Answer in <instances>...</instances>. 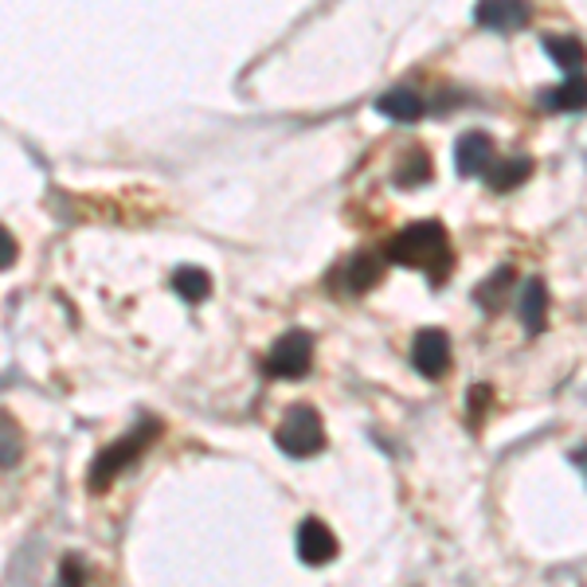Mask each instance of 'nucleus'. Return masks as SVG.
Instances as JSON below:
<instances>
[{"instance_id": "obj_5", "label": "nucleus", "mask_w": 587, "mask_h": 587, "mask_svg": "<svg viewBox=\"0 0 587 587\" xmlns=\"http://www.w3.org/2000/svg\"><path fill=\"white\" fill-rule=\"evenodd\" d=\"M411 364L420 368L427 380H443L450 368V337L443 329H420L415 345H411Z\"/></svg>"}, {"instance_id": "obj_4", "label": "nucleus", "mask_w": 587, "mask_h": 587, "mask_svg": "<svg viewBox=\"0 0 587 587\" xmlns=\"http://www.w3.org/2000/svg\"><path fill=\"white\" fill-rule=\"evenodd\" d=\"M309 364H314V341H309V333L290 329L271 345L262 368H267V376H279V380H298L309 373Z\"/></svg>"}, {"instance_id": "obj_15", "label": "nucleus", "mask_w": 587, "mask_h": 587, "mask_svg": "<svg viewBox=\"0 0 587 587\" xmlns=\"http://www.w3.org/2000/svg\"><path fill=\"white\" fill-rule=\"evenodd\" d=\"M173 290H177L185 302H204L208 294H212V279H208L200 267H180V271L173 274Z\"/></svg>"}, {"instance_id": "obj_3", "label": "nucleus", "mask_w": 587, "mask_h": 587, "mask_svg": "<svg viewBox=\"0 0 587 587\" xmlns=\"http://www.w3.org/2000/svg\"><path fill=\"white\" fill-rule=\"evenodd\" d=\"M274 443H279L282 455L290 458H314L317 450L326 447V427H321V415L314 408H290L286 420L274 431Z\"/></svg>"}, {"instance_id": "obj_20", "label": "nucleus", "mask_w": 587, "mask_h": 587, "mask_svg": "<svg viewBox=\"0 0 587 587\" xmlns=\"http://www.w3.org/2000/svg\"><path fill=\"white\" fill-rule=\"evenodd\" d=\"M4 267H12V235L4 232Z\"/></svg>"}, {"instance_id": "obj_6", "label": "nucleus", "mask_w": 587, "mask_h": 587, "mask_svg": "<svg viewBox=\"0 0 587 587\" xmlns=\"http://www.w3.org/2000/svg\"><path fill=\"white\" fill-rule=\"evenodd\" d=\"M532 20L529 0H478V24L490 32L525 28Z\"/></svg>"}, {"instance_id": "obj_14", "label": "nucleus", "mask_w": 587, "mask_h": 587, "mask_svg": "<svg viewBox=\"0 0 587 587\" xmlns=\"http://www.w3.org/2000/svg\"><path fill=\"white\" fill-rule=\"evenodd\" d=\"M529 168H532V161H529V157L502 161V165H490L485 180H490V188H494V192H509V188H517L525 177H529Z\"/></svg>"}, {"instance_id": "obj_12", "label": "nucleus", "mask_w": 587, "mask_h": 587, "mask_svg": "<svg viewBox=\"0 0 587 587\" xmlns=\"http://www.w3.org/2000/svg\"><path fill=\"white\" fill-rule=\"evenodd\" d=\"M384 274V262H376L373 255H356V259L345 262V290L349 294H364L373 290Z\"/></svg>"}, {"instance_id": "obj_18", "label": "nucleus", "mask_w": 587, "mask_h": 587, "mask_svg": "<svg viewBox=\"0 0 587 587\" xmlns=\"http://www.w3.org/2000/svg\"><path fill=\"white\" fill-rule=\"evenodd\" d=\"M20 458V438H16V423H12V415H4V470L16 467Z\"/></svg>"}, {"instance_id": "obj_2", "label": "nucleus", "mask_w": 587, "mask_h": 587, "mask_svg": "<svg viewBox=\"0 0 587 587\" xmlns=\"http://www.w3.org/2000/svg\"><path fill=\"white\" fill-rule=\"evenodd\" d=\"M157 435H161V423L157 420H141L138 427L130 431V435H121L118 443H110L103 455L94 458L91 474H86V482H91L94 494H103L114 478H121V470H130L133 462H138L145 450H150V443Z\"/></svg>"}, {"instance_id": "obj_17", "label": "nucleus", "mask_w": 587, "mask_h": 587, "mask_svg": "<svg viewBox=\"0 0 587 587\" xmlns=\"http://www.w3.org/2000/svg\"><path fill=\"white\" fill-rule=\"evenodd\" d=\"M509 282H513V271H509V267H502L494 279L478 286V302H482V306H490V309H497V306H502V298H505L502 290L509 286Z\"/></svg>"}, {"instance_id": "obj_8", "label": "nucleus", "mask_w": 587, "mask_h": 587, "mask_svg": "<svg viewBox=\"0 0 587 587\" xmlns=\"http://www.w3.org/2000/svg\"><path fill=\"white\" fill-rule=\"evenodd\" d=\"M490 157H494V145H490L485 133H467V138H458L455 161H458V173H462V177L490 173Z\"/></svg>"}, {"instance_id": "obj_7", "label": "nucleus", "mask_w": 587, "mask_h": 587, "mask_svg": "<svg viewBox=\"0 0 587 587\" xmlns=\"http://www.w3.org/2000/svg\"><path fill=\"white\" fill-rule=\"evenodd\" d=\"M298 556L309 568H321L337 556V537L329 532V525H321L317 517H306L298 529Z\"/></svg>"}, {"instance_id": "obj_13", "label": "nucleus", "mask_w": 587, "mask_h": 587, "mask_svg": "<svg viewBox=\"0 0 587 587\" xmlns=\"http://www.w3.org/2000/svg\"><path fill=\"white\" fill-rule=\"evenodd\" d=\"M544 51H549L552 63L564 67V71H579V67L587 63V47L572 36H549L544 39Z\"/></svg>"}, {"instance_id": "obj_9", "label": "nucleus", "mask_w": 587, "mask_h": 587, "mask_svg": "<svg viewBox=\"0 0 587 587\" xmlns=\"http://www.w3.org/2000/svg\"><path fill=\"white\" fill-rule=\"evenodd\" d=\"M544 314H549V294H544L541 279H529L517 294V317L525 321L529 333H541L544 329Z\"/></svg>"}, {"instance_id": "obj_1", "label": "nucleus", "mask_w": 587, "mask_h": 587, "mask_svg": "<svg viewBox=\"0 0 587 587\" xmlns=\"http://www.w3.org/2000/svg\"><path fill=\"white\" fill-rule=\"evenodd\" d=\"M388 259L400 262V267H415V271H427L431 282H443L450 271V239L447 232H443V224H435V220H427V224H411L403 227L396 239H388Z\"/></svg>"}, {"instance_id": "obj_16", "label": "nucleus", "mask_w": 587, "mask_h": 587, "mask_svg": "<svg viewBox=\"0 0 587 587\" xmlns=\"http://www.w3.org/2000/svg\"><path fill=\"white\" fill-rule=\"evenodd\" d=\"M427 177H431V157L423 150H411L408 157L400 161V168H396V185L400 188H415Z\"/></svg>"}, {"instance_id": "obj_19", "label": "nucleus", "mask_w": 587, "mask_h": 587, "mask_svg": "<svg viewBox=\"0 0 587 587\" xmlns=\"http://www.w3.org/2000/svg\"><path fill=\"white\" fill-rule=\"evenodd\" d=\"M59 572H63V584L59 587H83V564H79L75 556H67Z\"/></svg>"}, {"instance_id": "obj_11", "label": "nucleus", "mask_w": 587, "mask_h": 587, "mask_svg": "<svg viewBox=\"0 0 587 587\" xmlns=\"http://www.w3.org/2000/svg\"><path fill=\"white\" fill-rule=\"evenodd\" d=\"M541 106L552 114H568V110H584L587 106V79L572 75L564 86H556V91H544L541 94Z\"/></svg>"}, {"instance_id": "obj_10", "label": "nucleus", "mask_w": 587, "mask_h": 587, "mask_svg": "<svg viewBox=\"0 0 587 587\" xmlns=\"http://www.w3.org/2000/svg\"><path fill=\"white\" fill-rule=\"evenodd\" d=\"M376 110L388 114V118H396V121H415V118H423V110H427V106H423V98L415 91H408V86H396V91L380 94Z\"/></svg>"}]
</instances>
